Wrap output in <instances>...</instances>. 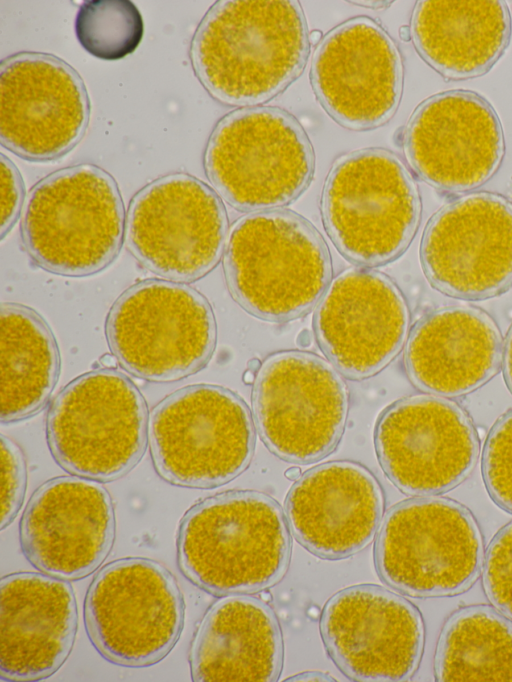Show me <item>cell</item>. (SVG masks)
Segmentation results:
<instances>
[{"label": "cell", "instance_id": "cb8c5ba5", "mask_svg": "<svg viewBox=\"0 0 512 682\" xmlns=\"http://www.w3.org/2000/svg\"><path fill=\"white\" fill-rule=\"evenodd\" d=\"M503 359L500 330L483 310L467 305L436 309L414 326L404 363L419 389L442 397L466 395L487 383Z\"/></svg>", "mask_w": 512, "mask_h": 682}, {"label": "cell", "instance_id": "f35d334b", "mask_svg": "<svg viewBox=\"0 0 512 682\" xmlns=\"http://www.w3.org/2000/svg\"><path fill=\"white\" fill-rule=\"evenodd\" d=\"M256 372L247 369V371L244 374V381L246 383H252L255 380Z\"/></svg>", "mask_w": 512, "mask_h": 682}, {"label": "cell", "instance_id": "1f68e13d", "mask_svg": "<svg viewBox=\"0 0 512 682\" xmlns=\"http://www.w3.org/2000/svg\"><path fill=\"white\" fill-rule=\"evenodd\" d=\"M26 463L19 446L1 434V530L16 517L26 489Z\"/></svg>", "mask_w": 512, "mask_h": 682}, {"label": "cell", "instance_id": "277c9868", "mask_svg": "<svg viewBox=\"0 0 512 682\" xmlns=\"http://www.w3.org/2000/svg\"><path fill=\"white\" fill-rule=\"evenodd\" d=\"M125 211L115 179L94 164L59 169L30 190L21 237L33 262L53 274L94 275L118 256Z\"/></svg>", "mask_w": 512, "mask_h": 682}, {"label": "cell", "instance_id": "4316f807", "mask_svg": "<svg viewBox=\"0 0 512 682\" xmlns=\"http://www.w3.org/2000/svg\"><path fill=\"white\" fill-rule=\"evenodd\" d=\"M1 422L38 413L60 373V354L47 322L32 308L1 304Z\"/></svg>", "mask_w": 512, "mask_h": 682}, {"label": "cell", "instance_id": "74e56055", "mask_svg": "<svg viewBox=\"0 0 512 682\" xmlns=\"http://www.w3.org/2000/svg\"><path fill=\"white\" fill-rule=\"evenodd\" d=\"M322 38V33L318 30H314L309 34V41L311 44H317Z\"/></svg>", "mask_w": 512, "mask_h": 682}, {"label": "cell", "instance_id": "8992f818", "mask_svg": "<svg viewBox=\"0 0 512 682\" xmlns=\"http://www.w3.org/2000/svg\"><path fill=\"white\" fill-rule=\"evenodd\" d=\"M314 152L300 123L276 107H249L225 115L204 153L216 192L240 211L273 210L297 199L314 172Z\"/></svg>", "mask_w": 512, "mask_h": 682}, {"label": "cell", "instance_id": "d4e9b609", "mask_svg": "<svg viewBox=\"0 0 512 682\" xmlns=\"http://www.w3.org/2000/svg\"><path fill=\"white\" fill-rule=\"evenodd\" d=\"M281 628L272 608L249 594L226 595L203 616L189 664L194 681L274 682L283 665Z\"/></svg>", "mask_w": 512, "mask_h": 682}, {"label": "cell", "instance_id": "8fae6325", "mask_svg": "<svg viewBox=\"0 0 512 682\" xmlns=\"http://www.w3.org/2000/svg\"><path fill=\"white\" fill-rule=\"evenodd\" d=\"M89 638L109 662L147 667L176 645L184 624V601L172 573L143 557L115 560L94 577L85 598Z\"/></svg>", "mask_w": 512, "mask_h": 682}, {"label": "cell", "instance_id": "83f0119b", "mask_svg": "<svg viewBox=\"0 0 512 682\" xmlns=\"http://www.w3.org/2000/svg\"><path fill=\"white\" fill-rule=\"evenodd\" d=\"M435 677L444 682H512V622L484 605L455 612L438 640Z\"/></svg>", "mask_w": 512, "mask_h": 682}, {"label": "cell", "instance_id": "e575fe53", "mask_svg": "<svg viewBox=\"0 0 512 682\" xmlns=\"http://www.w3.org/2000/svg\"><path fill=\"white\" fill-rule=\"evenodd\" d=\"M286 681H335L330 675L320 671H309L297 674Z\"/></svg>", "mask_w": 512, "mask_h": 682}, {"label": "cell", "instance_id": "7402d4cb", "mask_svg": "<svg viewBox=\"0 0 512 682\" xmlns=\"http://www.w3.org/2000/svg\"><path fill=\"white\" fill-rule=\"evenodd\" d=\"M384 510L374 475L351 461L320 464L297 479L285 501L296 540L312 554L330 560L351 557L373 540Z\"/></svg>", "mask_w": 512, "mask_h": 682}, {"label": "cell", "instance_id": "f546056e", "mask_svg": "<svg viewBox=\"0 0 512 682\" xmlns=\"http://www.w3.org/2000/svg\"><path fill=\"white\" fill-rule=\"evenodd\" d=\"M483 477L493 500L512 512V410L493 426L482 457Z\"/></svg>", "mask_w": 512, "mask_h": 682}, {"label": "cell", "instance_id": "ffe728a7", "mask_svg": "<svg viewBox=\"0 0 512 682\" xmlns=\"http://www.w3.org/2000/svg\"><path fill=\"white\" fill-rule=\"evenodd\" d=\"M414 171L431 186L464 192L485 184L504 156V136L492 106L474 92L454 90L422 102L404 131Z\"/></svg>", "mask_w": 512, "mask_h": 682}, {"label": "cell", "instance_id": "4fadbf2b", "mask_svg": "<svg viewBox=\"0 0 512 682\" xmlns=\"http://www.w3.org/2000/svg\"><path fill=\"white\" fill-rule=\"evenodd\" d=\"M253 384L255 424L271 452L308 464L334 450L345 428L349 397L331 363L309 352H277L261 363Z\"/></svg>", "mask_w": 512, "mask_h": 682}, {"label": "cell", "instance_id": "d590c367", "mask_svg": "<svg viewBox=\"0 0 512 682\" xmlns=\"http://www.w3.org/2000/svg\"><path fill=\"white\" fill-rule=\"evenodd\" d=\"M118 360L114 355L106 354L100 358V363L107 369H112L115 367Z\"/></svg>", "mask_w": 512, "mask_h": 682}, {"label": "cell", "instance_id": "2e32d148", "mask_svg": "<svg viewBox=\"0 0 512 682\" xmlns=\"http://www.w3.org/2000/svg\"><path fill=\"white\" fill-rule=\"evenodd\" d=\"M85 84L52 54L19 52L0 65V141L17 156L48 161L72 150L88 127Z\"/></svg>", "mask_w": 512, "mask_h": 682}, {"label": "cell", "instance_id": "9a60e30c", "mask_svg": "<svg viewBox=\"0 0 512 682\" xmlns=\"http://www.w3.org/2000/svg\"><path fill=\"white\" fill-rule=\"evenodd\" d=\"M420 258L438 291L486 299L512 286V202L475 192L438 210L423 233Z\"/></svg>", "mask_w": 512, "mask_h": 682}, {"label": "cell", "instance_id": "e0dca14e", "mask_svg": "<svg viewBox=\"0 0 512 682\" xmlns=\"http://www.w3.org/2000/svg\"><path fill=\"white\" fill-rule=\"evenodd\" d=\"M324 646L339 670L354 681L410 679L424 648V624L404 597L378 585L342 589L320 618Z\"/></svg>", "mask_w": 512, "mask_h": 682}, {"label": "cell", "instance_id": "7c38bea8", "mask_svg": "<svg viewBox=\"0 0 512 682\" xmlns=\"http://www.w3.org/2000/svg\"><path fill=\"white\" fill-rule=\"evenodd\" d=\"M228 219L219 196L187 173L159 177L132 198L125 243L146 269L174 282L196 281L219 263Z\"/></svg>", "mask_w": 512, "mask_h": 682}, {"label": "cell", "instance_id": "f1b7e54d", "mask_svg": "<svg viewBox=\"0 0 512 682\" xmlns=\"http://www.w3.org/2000/svg\"><path fill=\"white\" fill-rule=\"evenodd\" d=\"M75 33L89 54L113 61L135 51L142 40L144 24L132 1L89 0L78 9Z\"/></svg>", "mask_w": 512, "mask_h": 682}, {"label": "cell", "instance_id": "d6a6232c", "mask_svg": "<svg viewBox=\"0 0 512 682\" xmlns=\"http://www.w3.org/2000/svg\"><path fill=\"white\" fill-rule=\"evenodd\" d=\"M24 184L15 164L1 154V239L12 229L21 211Z\"/></svg>", "mask_w": 512, "mask_h": 682}, {"label": "cell", "instance_id": "836d02e7", "mask_svg": "<svg viewBox=\"0 0 512 682\" xmlns=\"http://www.w3.org/2000/svg\"><path fill=\"white\" fill-rule=\"evenodd\" d=\"M503 371L505 381L512 393V326L507 334L504 346H503Z\"/></svg>", "mask_w": 512, "mask_h": 682}, {"label": "cell", "instance_id": "44dd1931", "mask_svg": "<svg viewBox=\"0 0 512 682\" xmlns=\"http://www.w3.org/2000/svg\"><path fill=\"white\" fill-rule=\"evenodd\" d=\"M114 537L108 491L79 476H60L42 484L20 522L25 557L41 572L63 580L93 573L108 556Z\"/></svg>", "mask_w": 512, "mask_h": 682}, {"label": "cell", "instance_id": "8d00e7d4", "mask_svg": "<svg viewBox=\"0 0 512 682\" xmlns=\"http://www.w3.org/2000/svg\"><path fill=\"white\" fill-rule=\"evenodd\" d=\"M285 476L291 480L299 479V477L301 476L300 469L298 467H291L287 469V471L285 472Z\"/></svg>", "mask_w": 512, "mask_h": 682}, {"label": "cell", "instance_id": "484cf974", "mask_svg": "<svg viewBox=\"0 0 512 682\" xmlns=\"http://www.w3.org/2000/svg\"><path fill=\"white\" fill-rule=\"evenodd\" d=\"M410 34L421 57L444 78L471 79L488 72L504 53L511 19L498 0L419 1Z\"/></svg>", "mask_w": 512, "mask_h": 682}, {"label": "cell", "instance_id": "52a82bcc", "mask_svg": "<svg viewBox=\"0 0 512 682\" xmlns=\"http://www.w3.org/2000/svg\"><path fill=\"white\" fill-rule=\"evenodd\" d=\"M106 338L118 363L133 376L155 383L200 371L216 345V322L196 289L150 279L126 289L112 305Z\"/></svg>", "mask_w": 512, "mask_h": 682}, {"label": "cell", "instance_id": "ba28073f", "mask_svg": "<svg viewBox=\"0 0 512 682\" xmlns=\"http://www.w3.org/2000/svg\"><path fill=\"white\" fill-rule=\"evenodd\" d=\"M146 402L135 384L114 369L85 373L68 383L50 405L47 441L67 472L102 482L128 474L144 455Z\"/></svg>", "mask_w": 512, "mask_h": 682}, {"label": "cell", "instance_id": "6da1fadb", "mask_svg": "<svg viewBox=\"0 0 512 682\" xmlns=\"http://www.w3.org/2000/svg\"><path fill=\"white\" fill-rule=\"evenodd\" d=\"M309 44L297 1L221 0L197 27L190 59L213 98L253 106L273 98L300 75Z\"/></svg>", "mask_w": 512, "mask_h": 682}, {"label": "cell", "instance_id": "5bb4252c", "mask_svg": "<svg viewBox=\"0 0 512 682\" xmlns=\"http://www.w3.org/2000/svg\"><path fill=\"white\" fill-rule=\"evenodd\" d=\"M380 465L403 493L433 496L461 484L480 444L468 414L441 396L402 399L381 416L375 433Z\"/></svg>", "mask_w": 512, "mask_h": 682}, {"label": "cell", "instance_id": "30bf717a", "mask_svg": "<svg viewBox=\"0 0 512 682\" xmlns=\"http://www.w3.org/2000/svg\"><path fill=\"white\" fill-rule=\"evenodd\" d=\"M151 457L167 482L213 488L238 477L254 451V428L246 404L217 385L196 384L165 397L148 423Z\"/></svg>", "mask_w": 512, "mask_h": 682}, {"label": "cell", "instance_id": "ab89813d", "mask_svg": "<svg viewBox=\"0 0 512 682\" xmlns=\"http://www.w3.org/2000/svg\"><path fill=\"white\" fill-rule=\"evenodd\" d=\"M260 365H261V364H260L259 360H257V359H252V360L249 361V363H248V369H249V370H252V371H254V372H257L258 369H259V367H260Z\"/></svg>", "mask_w": 512, "mask_h": 682}, {"label": "cell", "instance_id": "9c48e42d", "mask_svg": "<svg viewBox=\"0 0 512 682\" xmlns=\"http://www.w3.org/2000/svg\"><path fill=\"white\" fill-rule=\"evenodd\" d=\"M379 577L419 598L453 596L477 580L482 536L470 511L447 498L402 501L385 515L374 546Z\"/></svg>", "mask_w": 512, "mask_h": 682}, {"label": "cell", "instance_id": "603a6c76", "mask_svg": "<svg viewBox=\"0 0 512 682\" xmlns=\"http://www.w3.org/2000/svg\"><path fill=\"white\" fill-rule=\"evenodd\" d=\"M0 672L8 681L53 675L73 648L78 611L71 585L35 572L6 575L0 582Z\"/></svg>", "mask_w": 512, "mask_h": 682}, {"label": "cell", "instance_id": "ac0fdd59", "mask_svg": "<svg viewBox=\"0 0 512 682\" xmlns=\"http://www.w3.org/2000/svg\"><path fill=\"white\" fill-rule=\"evenodd\" d=\"M311 82L327 113L353 130L379 127L400 103L403 65L389 34L374 20L352 18L318 44Z\"/></svg>", "mask_w": 512, "mask_h": 682}, {"label": "cell", "instance_id": "5b68a950", "mask_svg": "<svg viewBox=\"0 0 512 682\" xmlns=\"http://www.w3.org/2000/svg\"><path fill=\"white\" fill-rule=\"evenodd\" d=\"M321 208L338 251L366 267L398 258L410 245L421 215L411 173L398 156L379 148L357 150L334 163Z\"/></svg>", "mask_w": 512, "mask_h": 682}, {"label": "cell", "instance_id": "7a4b0ae2", "mask_svg": "<svg viewBox=\"0 0 512 682\" xmlns=\"http://www.w3.org/2000/svg\"><path fill=\"white\" fill-rule=\"evenodd\" d=\"M289 526L269 495L233 490L208 497L183 516L177 536L181 572L218 596L276 585L291 557Z\"/></svg>", "mask_w": 512, "mask_h": 682}, {"label": "cell", "instance_id": "d6986e66", "mask_svg": "<svg viewBox=\"0 0 512 682\" xmlns=\"http://www.w3.org/2000/svg\"><path fill=\"white\" fill-rule=\"evenodd\" d=\"M410 323L406 300L387 275L351 268L330 282L314 315L318 344L351 379L371 377L401 351Z\"/></svg>", "mask_w": 512, "mask_h": 682}, {"label": "cell", "instance_id": "3957f363", "mask_svg": "<svg viewBox=\"0 0 512 682\" xmlns=\"http://www.w3.org/2000/svg\"><path fill=\"white\" fill-rule=\"evenodd\" d=\"M223 268L235 301L272 322L310 311L332 276L330 253L320 233L302 216L282 209L237 220L226 241Z\"/></svg>", "mask_w": 512, "mask_h": 682}, {"label": "cell", "instance_id": "4dcf8cb0", "mask_svg": "<svg viewBox=\"0 0 512 682\" xmlns=\"http://www.w3.org/2000/svg\"><path fill=\"white\" fill-rule=\"evenodd\" d=\"M483 586L489 601L512 619V522L505 525L488 546Z\"/></svg>", "mask_w": 512, "mask_h": 682}]
</instances>
